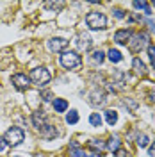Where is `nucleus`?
Listing matches in <instances>:
<instances>
[{
	"label": "nucleus",
	"instance_id": "nucleus-18",
	"mask_svg": "<svg viewBox=\"0 0 155 157\" xmlns=\"http://www.w3.org/2000/svg\"><path fill=\"white\" fill-rule=\"evenodd\" d=\"M105 120H107L109 125H114V123L118 121V113L114 111V109H107L105 111Z\"/></svg>",
	"mask_w": 155,
	"mask_h": 157
},
{
	"label": "nucleus",
	"instance_id": "nucleus-24",
	"mask_svg": "<svg viewBox=\"0 0 155 157\" xmlns=\"http://www.w3.org/2000/svg\"><path fill=\"white\" fill-rule=\"evenodd\" d=\"M70 155H71V157H91V155H87L86 152H84V148H80V147H78V148H73Z\"/></svg>",
	"mask_w": 155,
	"mask_h": 157
},
{
	"label": "nucleus",
	"instance_id": "nucleus-20",
	"mask_svg": "<svg viewBox=\"0 0 155 157\" xmlns=\"http://www.w3.org/2000/svg\"><path fill=\"white\" fill-rule=\"evenodd\" d=\"M77 121H78V113L73 109V111H70L68 114H66V123L68 125H75Z\"/></svg>",
	"mask_w": 155,
	"mask_h": 157
},
{
	"label": "nucleus",
	"instance_id": "nucleus-5",
	"mask_svg": "<svg viewBox=\"0 0 155 157\" xmlns=\"http://www.w3.org/2000/svg\"><path fill=\"white\" fill-rule=\"evenodd\" d=\"M4 139H6V143L11 145V147H18L20 143L25 139V132H23V128H20V127H11L4 134Z\"/></svg>",
	"mask_w": 155,
	"mask_h": 157
},
{
	"label": "nucleus",
	"instance_id": "nucleus-9",
	"mask_svg": "<svg viewBox=\"0 0 155 157\" xmlns=\"http://www.w3.org/2000/svg\"><path fill=\"white\" fill-rule=\"evenodd\" d=\"M77 47H78V50H84V52L91 50V47H93V39H91V36H89L87 32H80V34H78Z\"/></svg>",
	"mask_w": 155,
	"mask_h": 157
},
{
	"label": "nucleus",
	"instance_id": "nucleus-1",
	"mask_svg": "<svg viewBox=\"0 0 155 157\" xmlns=\"http://www.w3.org/2000/svg\"><path fill=\"white\" fill-rule=\"evenodd\" d=\"M29 78H30V82H32L34 86H38V88H45V86L50 82L52 75H50V71L45 68V66H36V68L30 70Z\"/></svg>",
	"mask_w": 155,
	"mask_h": 157
},
{
	"label": "nucleus",
	"instance_id": "nucleus-11",
	"mask_svg": "<svg viewBox=\"0 0 155 157\" xmlns=\"http://www.w3.org/2000/svg\"><path fill=\"white\" fill-rule=\"evenodd\" d=\"M45 123H48V118L47 114L43 113V111H36V113H32V125L36 128H41Z\"/></svg>",
	"mask_w": 155,
	"mask_h": 157
},
{
	"label": "nucleus",
	"instance_id": "nucleus-31",
	"mask_svg": "<svg viewBox=\"0 0 155 157\" xmlns=\"http://www.w3.org/2000/svg\"><path fill=\"white\" fill-rule=\"evenodd\" d=\"M114 16H116V18H119V20H121V18H125V13H123V11H121V9H116V11H114Z\"/></svg>",
	"mask_w": 155,
	"mask_h": 157
},
{
	"label": "nucleus",
	"instance_id": "nucleus-30",
	"mask_svg": "<svg viewBox=\"0 0 155 157\" xmlns=\"http://www.w3.org/2000/svg\"><path fill=\"white\" fill-rule=\"evenodd\" d=\"M6 147H7L6 139H4V136H0V152H4V150H6Z\"/></svg>",
	"mask_w": 155,
	"mask_h": 157
},
{
	"label": "nucleus",
	"instance_id": "nucleus-4",
	"mask_svg": "<svg viewBox=\"0 0 155 157\" xmlns=\"http://www.w3.org/2000/svg\"><path fill=\"white\" fill-rule=\"evenodd\" d=\"M59 63H61L62 68L75 70V68H80L82 59H80V56H78L77 52H73V50H66V52H62V54L59 56Z\"/></svg>",
	"mask_w": 155,
	"mask_h": 157
},
{
	"label": "nucleus",
	"instance_id": "nucleus-33",
	"mask_svg": "<svg viewBox=\"0 0 155 157\" xmlns=\"http://www.w3.org/2000/svg\"><path fill=\"white\" fill-rule=\"evenodd\" d=\"M153 7H155V2H153Z\"/></svg>",
	"mask_w": 155,
	"mask_h": 157
},
{
	"label": "nucleus",
	"instance_id": "nucleus-16",
	"mask_svg": "<svg viewBox=\"0 0 155 157\" xmlns=\"http://www.w3.org/2000/svg\"><path fill=\"white\" fill-rule=\"evenodd\" d=\"M107 148H109L111 152H119V148H121V141H119V137L118 136H111L109 143H107Z\"/></svg>",
	"mask_w": 155,
	"mask_h": 157
},
{
	"label": "nucleus",
	"instance_id": "nucleus-10",
	"mask_svg": "<svg viewBox=\"0 0 155 157\" xmlns=\"http://www.w3.org/2000/svg\"><path fill=\"white\" fill-rule=\"evenodd\" d=\"M132 30L130 29H119L114 32V41H116L118 45H127L128 41H130V38H132Z\"/></svg>",
	"mask_w": 155,
	"mask_h": 157
},
{
	"label": "nucleus",
	"instance_id": "nucleus-21",
	"mask_svg": "<svg viewBox=\"0 0 155 157\" xmlns=\"http://www.w3.org/2000/svg\"><path fill=\"white\" fill-rule=\"evenodd\" d=\"M136 143H137V147H139V148H146L148 145H150V139H148V136H146V134H139Z\"/></svg>",
	"mask_w": 155,
	"mask_h": 157
},
{
	"label": "nucleus",
	"instance_id": "nucleus-22",
	"mask_svg": "<svg viewBox=\"0 0 155 157\" xmlns=\"http://www.w3.org/2000/svg\"><path fill=\"white\" fill-rule=\"evenodd\" d=\"M89 123H91L93 127H100V125H102V116H100L98 113H93V114L89 116Z\"/></svg>",
	"mask_w": 155,
	"mask_h": 157
},
{
	"label": "nucleus",
	"instance_id": "nucleus-29",
	"mask_svg": "<svg viewBox=\"0 0 155 157\" xmlns=\"http://www.w3.org/2000/svg\"><path fill=\"white\" fill-rule=\"evenodd\" d=\"M148 155H150V157H155V141L150 145V148H148Z\"/></svg>",
	"mask_w": 155,
	"mask_h": 157
},
{
	"label": "nucleus",
	"instance_id": "nucleus-2",
	"mask_svg": "<svg viewBox=\"0 0 155 157\" xmlns=\"http://www.w3.org/2000/svg\"><path fill=\"white\" fill-rule=\"evenodd\" d=\"M86 25L91 30H105L107 29V16L100 11H91L86 14Z\"/></svg>",
	"mask_w": 155,
	"mask_h": 157
},
{
	"label": "nucleus",
	"instance_id": "nucleus-27",
	"mask_svg": "<svg viewBox=\"0 0 155 157\" xmlns=\"http://www.w3.org/2000/svg\"><path fill=\"white\" fill-rule=\"evenodd\" d=\"M41 98H43V102H50V100L54 98V95H52L50 91H43V93H41Z\"/></svg>",
	"mask_w": 155,
	"mask_h": 157
},
{
	"label": "nucleus",
	"instance_id": "nucleus-15",
	"mask_svg": "<svg viewBox=\"0 0 155 157\" xmlns=\"http://www.w3.org/2000/svg\"><path fill=\"white\" fill-rule=\"evenodd\" d=\"M52 105H54V111H55V113H66V109H68V102H66L64 98H54Z\"/></svg>",
	"mask_w": 155,
	"mask_h": 157
},
{
	"label": "nucleus",
	"instance_id": "nucleus-12",
	"mask_svg": "<svg viewBox=\"0 0 155 157\" xmlns=\"http://www.w3.org/2000/svg\"><path fill=\"white\" fill-rule=\"evenodd\" d=\"M87 147L93 150V154H104L107 150V145H105V141H102V139H91L89 143H87Z\"/></svg>",
	"mask_w": 155,
	"mask_h": 157
},
{
	"label": "nucleus",
	"instance_id": "nucleus-17",
	"mask_svg": "<svg viewBox=\"0 0 155 157\" xmlns=\"http://www.w3.org/2000/svg\"><path fill=\"white\" fill-rule=\"evenodd\" d=\"M107 57H109V61L111 63H119L121 59H123V56H121V52L116 48H111L109 52H107Z\"/></svg>",
	"mask_w": 155,
	"mask_h": 157
},
{
	"label": "nucleus",
	"instance_id": "nucleus-28",
	"mask_svg": "<svg viewBox=\"0 0 155 157\" xmlns=\"http://www.w3.org/2000/svg\"><path fill=\"white\" fill-rule=\"evenodd\" d=\"M148 102H152V104H155V89H152V91H148Z\"/></svg>",
	"mask_w": 155,
	"mask_h": 157
},
{
	"label": "nucleus",
	"instance_id": "nucleus-26",
	"mask_svg": "<svg viewBox=\"0 0 155 157\" xmlns=\"http://www.w3.org/2000/svg\"><path fill=\"white\" fill-rule=\"evenodd\" d=\"M64 6V2H48L47 7H52V9H61Z\"/></svg>",
	"mask_w": 155,
	"mask_h": 157
},
{
	"label": "nucleus",
	"instance_id": "nucleus-8",
	"mask_svg": "<svg viewBox=\"0 0 155 157\" xmlns=\"http://www.w3.org/2000/svg\"><path fill=\"white\" fill-rule=\"evenodd\" d=\"M70 41L64 38H50L48 39V48L52 52H59V54H62V52H66L68 48Z\"/></svg>",
	"mask_w": 155,
	"mask_h": 157
},
{
	"label": "nucleus",
	"instance_id": "nucleus-13",
	"mask_svg": "<svg viewBox=\"0 0 155 157\" xmlns=\"http://www.w3.org/2000/svg\"><path fill=\"white\" fill-rule=\"evenodd\" d=\"M38 132L41 134V137H45V139H54V137L57 136V130L54 125H50V123H45L41 128H38Z\"/></svg>",
	"mask_w": 155,
	"mask_h": 157
},
{
	"label": "nucleus",
	"instance_id": "nucleus-14",
	"mask_svg": "<svg viewBox=\"0 0 155 157\" xmlns=\"http://www.w3.org/2000/svg\"><path fill=\"white\" fill-rule=\"evenodd\" d=\"M132 70L136 71L137 75H141V77H145L146 75V64L139 57H136L134 61H132Z\"/></svg>",
	"mask_w": 155,
	"mask_h": 157
},
{
	"label": "nucleus",
	"instance_id": "nucleus-23",
	"mask_svg": "<svg viewBox=\"0 0 155 157\" xmlns=\"http://www.w3.org/2000/svg\"><path fill=\"white\" fill-rule=\"evenodd\" d=\"M134 7H136V9H143L145 11V14H152L148 2H134Z\"/></svg>",
	"mask_w": 155,
	"mask_h": 157
},
{
	"label": "nucleus",
	"instance_id": "nucleus-32",
	"mask_svg": "<svg viewBox=\"0 0 155 157\" xmlns=\"http://www.w3.org/2000/svg\"><path fill=\"white\" fill-rule=\"evenodd\" d=\"M11 157H20V155H11Z\"/></svg>",
	"mask_w": 155,
	"mask_h": 157
},
{
	"label": "nucleus",
	"instance_id": "nucleus-3",
	"mask_svg": "<svg viewBox=\"0 0 155 157\" xmlns=\"http://www.w3.org/2000/svg\"><path fill=\"white\" fill-rule=\"evenodd\" d=\"M148 47H150V36H148V32H145V30L134 32L130 41H128V48L132 50L134 54L141 52L143 48H148Z\"/></svg>",
	"mask_w": 155,
	"mask_h": 157
},
{
	"label": "nucleus",
	"instance_id": "nucleus-6",
	"mask_svg": "<svg viewBox=\"0 0 155 157\" xmlns=\"http://www.w3.org/2000/svg\"><path fill=\"white\" fill-rule=\"evenodd\" d=\"M107 102V93L102 91V89H93L89 93V104L93 107H102L104 104Z\"/></svg>",
	"mask_w": 155,
	"mask_h": 157
},
{
	"label": "nucleus",
	"instance_id": "nucleus-7",
	"mask_svg": "<svg viewBox=\"0 0 155 157\" xmlns=\"http://www.w3.org/2000/svg\"><path fill=\"white\" fill-rule=\"evenodd\" d=\"M11 82H13V86H14L16 89H20V91H25V89L32 84L29 75H25V73H14L13 78H11Z\"/></svg>",
	"mask_w": 155,
	"mask_h": 157
},
{
	"label": "nucleus",
	"instance_id": "nucleus-19",
	"mask_svg": "<svg viewBox=\"0 0 155 157\" xmlns=\"http://www.w3.org/2000/svg\"><path fill=\"white\" fill-rule=\"evenodd\" d=\"M104 52H102V50H95V52H93V54H91V63H93V64H102V63H104Z\"/></svg>",
	"mask_w": 155,
	"mask_h": 157
},
{
	"label": "nucleus",
	"instance_id": "nucleus-25",
	"mask_svg": "<svg viewBox=\"0 0 155 157\" xmlns=\"http://www.w3.org/2000/svg\"><path fill=\"white\" fill-rule=\"evenodd\" d=\"M148 57H150L152 66L155 68V45H150V47H148Z\"/></svg>",
	"mask_w": 155,
	"mask_h": 157
}]
</instances>
